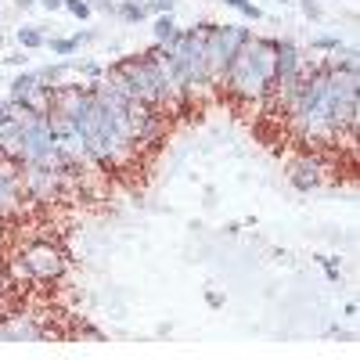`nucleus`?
Wrapping results in <instances>:
<instances>
[{
	"label": "nucleus",
	"mask_w": 360,
	"mask_h": 360,
	"mask_svg": "<svg viewBox=\"0 0 360 360\" xmlns=\"http://www.w3.org/2000/svg\"><path fill=\"white\" fill-rule=\"evenodd\" d=\"M217 83H224L231 94H242V98H266L274 90V40L252 37L234 54V62L220 72Z\"/></svg>",
	"instance_id": "nucleus-1"
},
{
	"label": "nucleus",
	"mask_w": 360,
	"mask_h": 360,
	"mask_svg": "<svg viewBox=\"0 0 360 360\" xmlns=\"http://www.w3.org/2000/svg\"><path fill=\"white\" fill-rule=\"evenodd\" d=\"M252 40V29L249 25H238V22H224V25H209L205 22V65L213 83L220 79V72L234 62V54L242 51Z\"/></svg>",
	"instance_id": "nucleus-2"
},
{
	"label": "nucleus",
	"mask_w": 360,
	"mask_h": 360,
	"mask_svg": "<svg viewBox=\"0 0 360 360\" xmlns=\"http://www.w3.org/2000/svg\"><path fill=\"white\" fill-rule=\"evenodd\" d=\"M18 123H22L18 166H54L58 162V137L47 127V115H18Z\"/></svg>",
	"instance_id": "nucleus-3"
},
{
	"label": "nucleus",
	"mask_w": 360,
	"mask_h": 360,
	"mask_svg": "<svg viewBox=\"0 0 360 360\" xmlns=\"http://www.w3.org/2000/svg\"><path fill=\"white\" fill-rule=\"evenodd\" d=\"M18 274L25 278H33V281H58L65 274V266H69V256L51 245V242H29L22 245V256H18Z\"/></svg>",
	"instance_id": "nucleus-4"
},
{
	"label": "nucleus",
	"mask_w": 360,
	"mask_h": 360,
	"mask_svg": "<svg viewBox=\"0 0 360 360\" xmlns=\"http://www.w3.org/2000/svg\"><path fill=\"white\" fill-rule=\"evenodd\" d=\"M299 72H303V54L292 40H274V86L292 83Z\"/></svg>",
	"instance_id": "nucleus-5"
},
{
	"label": "nucleus",
	"mask_w": 360,
	"mask_h": 360,
	"mask_svg": "<svg viewBox=\"0 0 360 360\" xmlns=\"http://www.w3.org/2000/svg\"><path fill=\"white\" fill-rule=\"evenodd\" d=\"M321 176H324V166H321V159L317 155H299L292 166H288V184L295 188V191H314V188H321Z\"/></svg>",
	"instance_id": "nucleus-6"
},
{
	"label": "nucleus",
	"mask_w": 360,
	"mask_h": 360,
	"mask_svg": "<svg viewBox=\"0 0 360 360\" xmlns=\"http://www.w3.org/2000/svg\"><path fill=\"white\" fill-rule=\"evenodd\" d=\"M0 339H8V342H44V339H51V332L40 328L33 317H8V324H0Z\"/></svg>",
	"instance_id": "nucleus-7"
},
{
	"label": "nucleus",
	"mask_w": 360,
	"mask_h": 360,
	"mask_svg": "<svg viewBox=\"0 0 360 360\" xmlns=\"http://www.w3.org/2000/svg\"><path fill=\"white\" fill-rule=\"evenodd\" d=\"M47 127H51V134H54L58 141H69V137L79 134L76 123H72V115L62 112V108H51V112H47Z\"/></svg>",
	"instance_id": "nucleus-8"
},
{
	"label": "nucleus",
	"mask_w": 360,
	"mask_h": 360,
	"mask_svg": "<svg viewBox=\"0 0 360 360\" xmlns=\"http://www.w3.org/2000/svg\"><path fill=\"white\" fill-rule=\"evenodd\" d=\"M44 83L37 79V72H18L11 83H8V101H22V98H29L33 90H40Z\"/></svg>",
	"instance_id": "nucleus-9"
},
{
	"label": "nucleus",
	"mask_w": 360,
	"mask_h": 360,
	"mask_svg": "<svg viewBox=\"0 0 360 360\" xmlns=\"http://www.w3.org/2000/svg\"><path fill=\"white\" fill-rule=\"evenodd\" d=\"M119 22H127V25H141L148 18V8L141 4V0H115V11H112Z\"/></svg>",
	"instance_id": "nucleus-10"
},
{
	"label": "nucleus",
	"mask_w": 360,
	"mask_h": 360,
	"mask_svg": "<svg viewBox=\"0 0 360 360\" xmlns=\"http://www.w3.org/2000/svg\"><path fill=\"white\" fill-rule=\"evenodd\" d=\"M15 40H18L22 51H40V47L47 44V37H44V29H40V25H22L18 33H15Z\"/></svg>",
	"instance_id": "nucleus-11"
},
{
	"label": "nucleus",
	"mask_w": 360,
	"mask_h": 360,
	"mask_svg": "<svg viewBox=\"0 0 360 360\" xmlns=\"http://www.w3.org/2000/svg\"><path fill=\"white\" fill-rule=\"evenodd\" d=\"M176 22H173V15H155V22H152V33H155V44H169L173 37H176Z\"/></svg>",
	"instance_id": "nucleus-12"
},
{
	"label": "nucleus",
	"mask_w": 360,
	"mask_h": 360,
	"mask_svg": "<svg viewBox=\"0 0 360 360\" xmlns=\"http://www.w3.org/2000/svg\"><path fill=\"white\" fill-rule=\"evenodd\" d=\"M44 47H51V54H58V58H69V54H76V51H79V40H76V37H69V40L51 37Z\"/></svg>",
	"instance_id": "nucleus-13"
},
{
	"label": "nucleus",
	"mask_w": 360,
	"mask_h": 360,
	"mask_svg": "<svg viewBox=\"0 0 360 360\" xmlns=\"http://www.w3.org/2000/svg\"><path fill=\"white\" fill-rule=\"evenodd\" d=\"M62 8H65L72 18H79V22H86L90 15H94V11H90V4H86V0H62Z\"/></svg>",
	"instance_id": "nucleus-14"
},
{
	"label": "nucleus",
	"mask_w": 360,
	"mask_h": 360,
	"mask_svg": "<svg viewBox=\"0 0 360 360\" xmlns=\"http://www.w3.org/2000/svg\"><path fill=\"white\" fill-rule=\"evenodd\" d=\"M317 263L324 266L328 281H339V278H342V263H339V256H317Z\"/></svg>",
	"instance_id": "nucleus-15"
},
{
	"label": "nucleus",
	"mask_w": 360,
	"mask_h": 360,
	"mask_svg": "<svg viewBox=\"0 0 360 360\" xmlns=\"http://www.w3.org/2000/svg\"><path fill=\"white\" fill-rule=\"evenodd\" d=\"M310 47H314V51H328V54H332V51H339V47H342V40H339L335 33H324V37H314V40H310Z\"/></svg>",
	"instance_id": "nucleus-16"
},
{
	"label": "nucleus",
	"mask_w": 360,
	"mask_h": 360,
	"mask_svg": "<svg viewBox=\"0 0 360 360\" xmlns=\"http://www.w3.org/2000/svg\"><path fill=\"white\" fill-rule=\"evenodd\" d=\"M144 8H148V15H173L176 0H144Z\"/></svg>",
	"instance_id": "nucleus-17"
},
{
	"label": "nucleus",
	"mask_w": 360,
	"mask_h": 360,
	"mask_svg": "<svg viewBox=\"0 0 360 360\" xmlns=\"http://www.w3.org/2000/svg\"><path fill=\"white\" fill-rule=\"evenodd\" d=\"M238 11H242V15H245L249 22H259V18H263V11H259V8L252 4V0H245V4H242V8H238Z\"/></svg>",
	"instance_id": "nucleus-18"
},
{
	"label": "nucleus",
	"mask_w": 360,
	"mask_h": 360,
	"mask_svg": "<svg viewBox=\"0 0 360 360\" xmlns=\"http://www.w3.org/2000/svg\"><path fill=\"white\" fill-rule=\"evenodd\" d=\"M86 4H90V11H115V0H86Z\"/></svg>",
	"instance_id": "nucleus-19"
},
{
	"label": "nucleus",
	"mask_w": 360,
	"mask_h": 360,
	"mask_svg": "<svg viewBox=\"0 0 360 360\" xmlns=\"http://www.w3.org/2000/svg\"><path fill=\"white\" fill-rule=\"evenodd\" d=\"M8 119H18L15 115V105L11 101H0V123H8Z\"/></svg>",
	"instance_id": "nucleus-20"
},
{
	"label": "nucleus",
	"mask_w": 360,
	"mask_h": 360,
	"mask_svg": "<svg viewBox=\"0 0 360 360\" xmlns=\"http://www.w3.org/2000/svg\"><path fill=\"white\" fill-rule=\"evenodd\" d=\"M205 303L213 307V310H220V307H224V295H220V292H213V288H209V292H205Z\"/></svg>",
	"instance_id": "nucleus-21"
},
{
	"label": "nucleus",
	"mask_w": 360,
	"mask_h": 360,
	"mask_svg": "<svg viewBox=\"0 0 360 360\" xmlns=\"http://www.w3.org/2000/svg\"><path fill=\"white\" fill-rule=\"evenodd\" d=\"M303 15L307 18H321V8L314 4V0H303Z\"/></svg>",
	"instance_id": "nucleus-22"
},
{
	"label": "nucleus",
	"mask_w": 360,
	"mask_h": 360,
	"mask_svg": "<svg viewBox=\"0 0 360 360\" xmlns=\"http://www.w3.org/2000/svg\"><path fill=\"white\" fill-rule=\"evenodd\" d=\"M40 4H44L47 11H58V8H62V0H40Z\"/></svg>",
	"instance_id": "nucleus-23"
},
{
	"label": "nucleus",
	"mask_w": 360,
	"mask_h": 360,
	"mask_svg": "<svg viewBox=\"0 0 360 360\" xmlns=\"http://www.w3.org/2000/svg\"><path fill=\"white\" fill-rule=\"evenodd\" d=\"M242 4H245V0H224V8H234V11L242 8Z\"/></svg>",
	"instance_id": "nucleus-24"
},
{
	"label": "nucleus",
	"mask_w": 360,
	"mask_h": 360,
	"mask_svg": "<svg viewBox=\"0 0 360 360\" xmlns=\"http://www.w3.org/2000/svg\"><path fill=\"white\" fill-rule=\"evenodd\" d=\"M15 4H18V8L25 11V8H33V4H37V0H15Z\"/></svg>",
	"instance_id": "nucleus-25"
},
{
	"label": "nucleus",
	"mask_w": 360,
	"mask_h": 360,
	"mask_svg": "<svg viewBox=\"0 0 360 360\" xmlns=\"http://www.w3.org/2000/svg\"><path fill=\"white\" fill-rule=\"evenodd\" d=\"M281 4H288V0H281Z\"/></svg>",
	"instance_id": "nucleus-26"
}]
</instances>
